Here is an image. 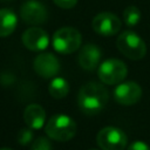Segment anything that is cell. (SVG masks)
<instances>
[{
	"instance_id": "7a4b0ae2",
	"label": "cell",
	"mask_w": 150,
	"mask_h": 150,
	"mask_svg": "<svg viewBox=\"0 0 150 150\" xmlns=\"http://www.w3.org/2000/svg\"><path fill=\"white\" fill-rule=\"evenodd\" d=\"M45 131L47 136L54 141L67 142L75 136L77 125L75 121L68 115L56 114L48 120L45 127Z\"/></svg>"
},
{
	"instance_id": "8992f818",
	"label": "cell",
	"mask_w": 150,
	"mask_h": 150,
	"mask_svg": "<svg viewBox=\"0 0 150 150\" xmlns=\"http://www.w3.org/2000/svg\"><path fill=\"white\" fill-rule=\"evenodd\" d=\"M96 143L102 150H124L128 143L127 135L117 127H104L96 136Z\"/></svg>"
},
{
	"instance_id": "7402d4cb",
	"label": "cell",
	"mask_w": 150,
	"mask_h": 150,
	"mask_svg": "<svg viewBox=\"0 0 150 150\" xmlns=\"http://www.w3.org/2000/svg\"><path fill=\"white\" fill-rule=\"evenodd\" d=\"M91 150H96V149H91Z\"/></svg>"
},
{
	"instance_id": "5b68a950",
	"label": "cell",
	"mask_w": 150,
	"mask_h": 150,
	"mask_svg": "<svg viewBox=\"0 0 150 150\" xmlns=\"http://www.w3.org/2000/svg\"><path fill=\"white\" fill-rule=\"evenodd\" d=\"M97 74L102 83L112 86L123 82L127 77L128 68L125 63L118 59H108L98 66Z\"/></svg>"
},
{
	"instance_id": "3957f363",
	"label": "cell",
	"mask_w": 150,
	"mask_h": 150,
	"mask_svg": "<svg viewBox=\"0 0 150 150\" xmlns=\"http://www.w3.org/2000/svg\"><path fill=\"white\" fill-rule=\"evenodd\" d=\"M116 46L125 57L134 61L142 60L146 54V45L144 40L134 30L122 32L117 36Z\"/></svg>"
},
{
	"instance_id": "ac0fdd59",
	"label": "cell",
	"mask_w": 150,
	"mask_h": 150,
	"mask_svg": "<svg viewBox=\"0 0 150 150\" xmlns=\"http://www.w3.org/2000/svg\"><path fill=\"white\" fill-rule=\"evenodd\" d=\"M32 130L33 129H30L28 127L27 128H22V129L19 130L16 138H18V142L21 145H27V144H29L32 142V139H33V131Z\"/></svg>"
},
{
	"instance_id": "9a60e30c",
	"label": "cell",
	"mask_w": 150,
	"mask_h": 150,
	"mask_svg": "<svg viewBox=\"0 0 150 150\" xmlns=\"http://www.w3.org/2000/svg\"><path fill=\"white\" fill-rule=\"evenodd\" d=\"M48 91H49L50 96L56 98V100L63 98L69 93V83L66 79L60 77V76H55L52 79V81L48 86Z\"/></svg>"
},
{
	"instance_id": "2e32d148",
	"label": "cell",
	"mask_w": 150,
	"mask_h": 150,
	"mask_svg": "<svg viewBox=\"0 0 150 150\" xmlns=\"http://www.w3.org/2000/svg\"><path fill=\"white\" fill-rule=\"evenodd\" d=\"M123 19L127 26L134 27L141 21V12L136 6H128L123 11Z\"/></svg>"
},
{
	"instance_id": "ba28073f",
	"label": "cell",
	"mask_w": 150,
	"mask_h": 150,
	"mask_svg": "<svg viewBox=\"0 0 150 150\" xmlns=\"http://www.w3.org/2000/svg\"><path fill=\"white\" fill-rule=\"evenodd\" d=\"M20 16L27 25H41L48 19L47 7L38 0H26L20 8Z\"/></svg>"
},
{
	"instance_id": "8fae6325",
	"label": "cell",
	"mask_w": 150,
	"mask_h": 150,
	"mask_svg": "<svg viewBox=\"0 0 150 150\" xmlns=\"http://www.w3.org/2000/svg\"><path fill=\"white\" fill-rule=\"evenodd\" d=\"M22 43L32 52H42L49 46V35L40 27H30L23 32Z\"/></svg>"
},
{
	"instance_id": "5bb4252c",
	"label": "cell",
	"mask_w": 150,
	"mask_h": 150,
	"mask_svg": "<svg viewBox=\"0 0 150 150\" xmlns=\"http://www.w3.org/2000/svg\"><path fill=\"white\" fill-rule=\"evenodd\" d=\"M18 25V16L11 8H0V38L11 35Z\"/></svg>"
},
{
	"instance_id": "9c48e42d",
	"label": "cell",
	"mask_w": 150,
	"mask_h": 150,
	"mask_svg": "<svg viewBox=\"0 0 150 150\" xmlns=\"http://www.w3.org/2000/svg\"><path fill=\"white\" fill-rule=\"evenodd\" d=\"M115 101L122 105L136 104L142 97V88L134 81H125L117 84L114 90Z\"/></svg>"
},
{
	"instance_id": "6da1fadb",
	"label": "cell",
	"mask_w": 150,
	"mask_h": 150,
	"mask_svg": "<svg viewBox=\"0 0 150 150\" xmlns=\"http://www.w3.org/2000/svg\"><path fill=\"white\" fill-rule=\"evenodd\" d=\"M109 94L107 88L97 82H88L81 87L77 94V105L80 110L89 116L101 112L107 105Z\"/></svg>"
},
{
	"instance_id": "277c9868",
	"label": "cell",
	"mask_w": 150,
	"mask_h": 150,
	"mask_svg": "<svg viewBox=\"0 0 150 150\" xmlns=\"http://www.w3.org/2000/svg\"><path fill=\"white\" fill-rule=\"evenodd\" d=\"M82 43V35L80 30L74 27H62L59 28L53 38L52 45L53 48L60 54H71L80 49Z\"/></svg>"
},
{
	"instance_id": "ffe728a7",
	"label": "cell",
	"mask_w": 150,
	"mask_h": 150,
	"mask_svg": "<svg viewBox=\"0 0 150 150\" xmlns=\"http://www.w3.org/2000/svg\"><path fill=\"white\" fill-rule=\"evenodd\" d=\"M127 150H150L149 145L142 141H136L134 143H131Z\"/></svg>"
},
{
	"instance_id": "d6986e66",
	"label": "cell",
	"mask_w": 150,
	"mask_h": 150,
	"mask_svg": "<svg viewBox=\"0 0 150 150\" xmlns=\"http://www.w3.org/2000/svg\"><path fill=\"white\" fill-rule=\"evenodd\" d=\"M53 2L60 7V8H63V9H70L73 7L76 6L77 4V0H53Z\"/></svg>"
},
{
	"instance_id": "52a82bcc",
	"label": "cell",
	"mask_w": 150,
	"mask_h": 150,
	"mask_svg": "<svg viewBox=\"0 0 150 150\" xmlns=\"http://www.w3.org/2000/svg\"><path fill=\"white\" fill-rule=\"evenodd\" d=\"M91 27L95 33L102 36H112L120 32L122 22L117 18V15L110 12H102L94 16L91 21Z\"/></svg>"
},
{
	"instance_id": "30bf717a",
	"label": "cell",
	"mask_w": 150,
	"mask_h": 150,
	"mask_svg": "<svg viewBox=\"0 0 150 150\" xmlns=\"http://www.w3.org/2000/svg\"><path fill=\"white\" fill-rule=\"evenodd\" d=\"M35 73L43 79H53L60 71L59 59L50 53H42L35 56L33 61Z\"/></svg>"
},
{
	"instance_id": "7c38bea8",
	"label": "cell",
	"mask_w": 150,
	"mask_h": 150,
	"mask_svg": "<svg viewBox=\"0 0 150 150\" xmlns=\"http://www.w3.org/2000/svg\"><path fill=\"white\" fill-rule=\"evenodd\" d=\"M101 57H102V50L100 49V47H97L94 43H88L81 47L77 61L84 70L93 71L98 67Z\"/></svg>"
},
{
	"instance_id": "44dd1931",
	"label": "cell",
	"mask_w": 150,
	"mask_h": 150,
	"mask_svg": "<svg viewBox=\"0 0 150 150\" xmlns=\"http://www.w3.org/2000/svg\"><path fill=\"white\" fill-rule=\"evenodd\" d=\"M0 150H12V149H9V148H1Z\"/></svg>"
},
{
	"instance_id": "4fadbf2b",
	"label": "cell",
	"mask_w": 150,
	"mask_h": 150,
	"mask_svg": "<svg viewBox=\"0 0 150 150\" xmlns=\"http://www.w3.org/2000/svg\"><path fill=\"white\" fill-rule=\"evenodd\" d=\"M23 121L26 125L33 130L41 129L46 122V111L40 104H29L23 111Z\"/></svg>"
},
{
	"instance_id": "e0dca14e",
	"label": "cell",
	"mask_w": 150,
	"mask_h": 150,
	"mask_svg": "<svg viewBox=\"0 0 150 150\" xmlns=\"http://www.w3.org/2000/svg\"><path fill=\"white\" fill-rule=\"evenodd\" d=\"M30 150H53V146L47 137L41 136L33 141L30 145Z\"/></svg>"
}]
</instances>
